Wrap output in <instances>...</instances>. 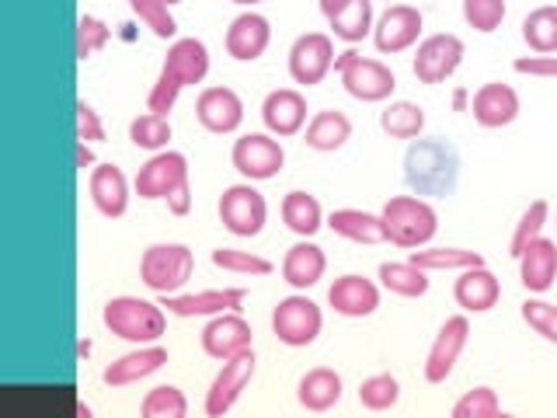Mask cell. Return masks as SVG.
<instances>
[{
  "mask_svg": "<svg viewBox=\"0 0 557 418\" xmlns=\"http://www.w3.org/2000/svg\"><path fill=\"white\" fill-rule=\"evenodd\" d=\"M248 290L223 286V290H199V293H171L161 296V304L174 318H216L223 310H240Z\"/></svg>",
  "mask_w": 557,
  "mask_h": 418,
  "instance_id": "9a60e30c",
  "label": "cell"
},
{
  "mask_svg": "<svg viewBox=\"0 0 557 418\" xmlns=\"http://www.w3.org/2000/svg\"><path fill=\"white\" fill-rule=\"evenodd\" d=\"M255 380V348H244V353L223 359L220 373L213 377L206 391V415L209 418H220L231 411L240 394L248 391V383Z\"/></svg>",
  "mask_w": 557,
  "mask_h": 418,
  "instance_id": "30bf717a",
  "label": "cell"
},
{
  "mask_svg": "<svg viewBox=\"0 0 557 418\" xmlns=\"http://www.w3.org/2000/svg\"><path fill=\"white\" fill-rule=\"evenodd\" d=\"M335 70V42L324 32H307L289 49V77L304 87L321 84Z\"/></svg>",
  "mask_w": 557,
  "mask_h": 418,
  "instance_id": "8fae6325",
  "label": "cell"
},
{
  "mask_svg": "<svg viewBox=\"0 0 557 418\" xmlns=\"http://www.w3.org/2000/svg\"><path fill=\"white\" fill-rule=\"evenodd\" d=\"M348 4H352V0H321V11H324V17H331V14H338Z\"/></svg>",
  "mask_w": 557,
  "mask_h": 418,
  "instance_id": "816d5d0a",
  "label": "cell"
},
{
  "mask_svg": "<svg viewBox=\"0 0 557 418\" xmlns=\"http://www.w3.org/2000/svg\"><path fill=\"white\" fill-rule=\"evenodd\" d=\"M463 63V39L453 32L429 35V39L418 46L414 57V77L422 84H443L446 77L457 74V66Z\"/></svg>",
  "mask_w": 557,
  "mask_h": 418,
  "instance_id": "4fadbf2b",
  "label": "cell"
},
{
  "mask_svg": "<svg viewBox=\"0 0 557 418\" xmlns=\"http://www.w3.org/2000/svg\"><path fill=\"white\" fill-rule=\"evenodd\" d=\"M498 296H502V283L487 266L460 269V279L453 283V300H457L467 314L492 310L498 304Z\"/></svg>",
  "mask_w": 557,
  "mask_h": 418,
  "instance_id": "d4e9b609",
  "label": "cell"
},
{
  "mask_svg": "<svg viewBox=\"0 0 557 418\" xmlns=\"http://www.w3.org/2000/svg\"><path fill=\"white\" fill-rule=\"evenodd\" d=\"M95 164V153L91 147L84 144V139H77V168H91Z\"/></svg>",
  "mask_w": 557,
  "mask_h": 418,
  "instance_id": "f907efd6",
  "label": "cell"
},
{
  "mask_svg": "<svg viewBox=\"0 0 557 418\" xmlns=\"http://www.w3.org/2000/svg\"><path fill=\"white\" fill-rule=\"evenodd\" d=\"M380 126L394 139H418L425 130V109L414 101H391L380 112Z\"/></svg>",
  "mask_w": 557,
  "mask_h": 418,
  "instance_id": "d6a6232c",
  "label": "cell"
},
{
  "mask_svg": "<svg viewBox=\"0 0 557 418\" xmlns=\"http://www.w3.org/2000/svg\"><path fill=\"white\" fill-rule=\"evenodd\" d=\"M470 112H474V122L484 130H502V126H512L516 115H519V95L516 87L492 81V84H481L474 101H470Z\"/></svg>",
  "mask_w": 557,
  "mask_h": 418,
  "instance_id": "44dd1931",
  "label": "cell"
},
{
  "mask_svg": "<svg viewBox=\"0 0 557 418\" xmlns=\"http://www.w3.org/2000/svg\"><path fill=\"white\" fill-rule=\"evenodd\" d=\"M453 104H457V109H463V104H467V91H463V87H460L457 95H453Z\"/></svg>",
  "mask_w": 557,
  "mask_h": 418,
  "instance_id": "f5cc1de1",
  "label": "cell"
},
{
  "mask_svg": "<svg viewBox=\"0 0 557 418\" xmlns=\"http://www.w3.org/2000/svg\"><path fill=\"white\" fill-rule=\"evenodd\" d=\"M129 139L133 147L147 150V153H161L171 144V122L168 115H157V112H144L129 122Z\"/></svg>",
  "mask_w": 557,
  "mask_h": 418,
  "instance_id": "8d00e7d4",
  "label": "cell"
},
{
  "mask_svg": "<svg viewBox=\"0 0 557 418\" xmlns=\"http://www.w3.org/2000/svg\"><path fill=\"white\" fill-rule=\"evenodd\" d=\"M196 119L202 130L216 136L237 133L244 122V101L234 87H206L196 101Z\"/></svg>",
  "mask_w": 557,
  "mask_h": 418,
  "instance_id": "ac0fdd59",
  "label": "cell"
},
{
  "mask_svg": "<svg viewBox=\"0 0 557 418\" xmlns=\"http://www.w3.org/2000/svg\"><path fill=\"white\" fill-rule=\"evenodd\" d=\"M251 324L240 318V310H223L202 328V353L223 362L244 353V348H251Z\"/></svg>",
  "mask_w": 557,
  "mask_h": 418,
  "instance_id": "e0dca14e",
  "label": "cell"
},
{
  "mask_svg": "<svg viewBox=\"0 0 557 418\" xmlns=\"http://www.w3.org/2000/svg\"><path fill=\"white\" fill-rule=\"evenodd\" d=\"M405 182L414 196L422 199H443L460 182V153L443 136L411 139L405 153Z\"/></svg>",
  "mask_w": 557,
  "mask_h": 418,
  "instance_id": "6da1fadb",
  "label": "cell"
},
{
  "mask_svg": "<svg viewBox=\"0 0 557 418\" xmlns=\"http://www.w3.org/2000/svg\"><path fill=\"white\" fill-rule=\"evenodd\" d=\"M352 139V119L338 109H324L307 122V147L318 153H335Z\"/></svg>",
  "mask_w": 557,
  "mask_h": 418,
  "instance_id": "f1b7e54d",
  "label": "cell"
},
{
  "mask_svg": "<svg viewBox=\"0 0 557 418\" xmlns=\"http://www.w3.org/2000/svg\"><path fill=\"white\" fill-rule=\"evenodd\" d=\"M342 391H345L342 373H335L331 366H313L296 383V401L307 411H331L342 401Z\"/></svg>",
  "mask_w": 557,
  "mask_h": 418,
  "instance_id": "83f0119b",
  "label": "cell"
},
{
  "mask_svg": "<svg viewBox=\"0 0 557 418\" xmlns=\"http://www.w3.org/2000/svg\"><path fill=\"white\" fill-rule=\"evenodd\" d=\"M467 339H470V321L463 318V314L446 318V324L440 328V335H435L429 356H425V380L429 383L449 380V373L457 370V362H460V353L467 348Z\"/></svg>",
  "mask_w": 557,
  "mask_h": 418,
  "instance_id": "2e32d148",
  "label": "cell"
},
{
  "mask_svg": "<svg viewBox=\"0 0 557 418\" xmlns=\"http://www.w3.org/2000/svg\"><path fill=\"white\" fill-rule=\"evenodd\" d=\"M226 52H231L234 60L240 63H251L258 60L261 52L269 49L272 42V25H269V17L265 14H258V11H244L237 14L231 28H226Z\"/></svg>",
  "mask_w": 557,
  "mask_h": 418,
  "instance_id": "603a6c76",
  "label": "cell"
},
{
  "mask_svg": "<svg viewBox=\"0 0 557 418\" xmlns=\"http://www.w3.org/2000/svg\"><path fill=\"white\" fill-rule=\"evenodd\" d=\"M164 366H168V348L150 342V345H136L133 353L112 359L101 370V380L109 383V388H133V383L153 377L157 370H164Z\"/></svg>",
  "mask_w": 557,
  "mask_h": 418,
  "instance_id": "d6986e66",
  "label": "cell"
},
{
  "mask_svg": "<svg viewBox=\"0 0 557 418\" xmlns=\"http://www.w3.org/2000/svg\"><path fill=\"white\" fill-rule=\"evenodd\" d=\"M327 22H331V32H335V39H342V42H359L376 25L373 22V0H352V4L342 8L338 14H331Z\"/></svg>",
  "mask_w": 557,
  "mask_h": 418,
  "instance_id": "e575fe53",
  "label": "cell"
},
{
  "mask_svg": "<svg viewBox=\"0 0 557 418\" xmlns=\"http://www.w3.org/2000/svg\"><path fill=\"white\" fill-rule=\"evenodd\" d=\"M231 4H240V8H255V4H261V0H231Z\"/></svg>",
  "mask_w": 557,
  "mask_h": 418,
  "instance_id": "db71d44e",
  "label": "cell"
},
{
  "mask_svg": "<svg viewBox=\"0 0 557 418\" xmlns=\"http://www.w3.org/2000/svg\"><path fill=\"white\" fill-rule=\"evenodd\" d=\"M101 321L115 339H126L133 345H150L168 331L164 304L144 300V296H112L101 310Z\"/></svg>",
  "mask_w": 557,
  "mask_h": 418,
  "instance_id": "3957f363",
  "label": "cell"
},
{
  "mask_svg": "<svg viewBox=\"0 0 557 418\" xmlns=\"http://www.w3.org/2000/svg\"><path fill=\"white\" fill-rule=\"evenodd\" d=\"M422 25L425 17L418 8L411 4H394L387 8L373 25V42L383 57H394V52H405L418 42V35H422Z\"/></svg>",
  "mask_w": 557,
  "mask_h": 418,
  "instance_id": "5bb4252c",
  "label": "cell"
},
{
  "mask_svg": "<svg viewBox=\"0 0 557 418\" xmlns=\"http://www.w3.org/2000/svg\"><path fill=\"white\" fill-rule=\"evenodd\" d=\"M209 74V49L202 39H174L161 74H157L150 95H147V112L168 115L174 109V101L185 91V87L202 84Z\"/></svg>",
  "mask_w": 557,
  "mask_h": 418,
  "instance_id": "7a4b0ae2",
  "label": "cell"
},
{
  "mask_svg": "<svg viewBox=\"0 0 557 418\" xmlns=\"http://www.w3.org/2000/svg\"><path fill=\"white\" fill-rule=\"evenodd\" d=\"M213 266L223 272H234V275H272V261L261 258L255 251H240V248H216L213 255Z\"/></svg>",
  "mask_w": 557,
  "mask_h": 418,
  "instance_id": "60d3db41",
  "label": "cell"
},
{
  "mask_svg": "<svg viewBox=\"0 0 557 418\" xmlns=\"http://www.w3.org/2000/svg\"><path fill=\"white\" fill-rule=\"evenodd\" d=\"M231 161L240 171L244 182H269V179H275L278 171H283L286 150L272 133H248V136H240L234 144Z\"/></svg>",
  "mask_w": 557,
  "mask_h": 418,
  "instance_id": "9c48e42d",
  "label": "cell"
},
{
  "mask_svg": "<svg viewBox=\"0 0 557 418\" xmlns=\"http://www.w3.org/2000/svg\"><path fill=\"white\" fill-rule=\"evenodd\" d=\"M104 136L109 133H104L101 112L95 109V104L77 101V139H84V144H101Z\"/></svg>",
  "mask_w": 557,
  "mask_h": 418,
  "instance_id": "7dc6e473",
  "label": "cell"
},
{
  "mask_svg": "<svg viewBox=\"0 0 557 418\" xmlns=\"http://www.w3.org/2000/svg\"><path fill=\"white\" fill-rule=\"evenodd\" d=\"M327 226L345 241L356 244H380L387 241V226H383V217L366 213V209H335L327 217Z\"/></svg>",
  "mask_w": 557,
  "mask_h": 418,
  "instance_id": "f546056e",
  "label": "cell"
},
{
  "mask_svg": "<svg viewBox=\"0 0 557 418\" xmlns=\"http://www.w3.org/2000/svg\"><path fill=\"white\" fill-rule=\"evenodd\" d=\"M168 209H171L174 217H185L188 213V209H191V185L188 182L178 192H174V196H168Z\"/></svg>",
  "mask_w": 557,
  "mask_h": 418,
  "instance_id": "681fc988",
  "label": "cell"
},
{
  "mask_svg": "<svg viewBox=\"0 0 557 418\" xmlns=\"http://www.w3.org/2000/svg\"><path fill=\"white\" fill-rule=\"evenodd\" d=\"M191 272H196V255H191L188 244H178V241L150 244L144 258H139V279H144V286L157 296L182 293L188 286Z\"/></svg>",
  "mask_w": 557,
  "mask_h": 418,
  "instance_id": "5b68a950",
  "label": "cell"
},
{
  "mask_svg": "<svg viewBox=\"0 0 557 418\" xmlns=\"http://www.w3.org/2000/svg\"><path fill=\"white\" fill-rule=\"evenodd\" d=\"M400 401V383L394 373H373L359 383V405L370 411H387Z\"/></svg>",
  "mask_w": 557,
  "mask_h": 418,
  "instance_id": "ab89813d",
  "label": "cell"
},
{
  "mask_svg": "<svg viewBox=\"0 0 557 418\" xmlns=\"http://www.w3.org/2000/svg\"><path fill=\"white\" fill-rule=\"evenodd\" d=\"M547 217H550V206H547V199H536V202H530V209L519 217L516 231H512V241H509V255H512V258H519L522 251H527L536 237H544Z\"/></svg>",
  "mask_w": 557,
  "mask_h": 418,
  "instance_id": "f35d334b",
  "label": "cell"
},
{
  "mask_svg": "<svg viewBox=\"0 0 557 418\" xmlns=\"http://www.w3.org/2000/svg\"><path fill=\"white\" fill-rule=\"evenodd\" d=\"M335 70L342 74L345 91L356 101H387L397 87V77L387 63L366 60L356 49H345L342 57H335Z\"/></svg>",
  "mask_w": 557,
  "mask_h": 418,
  "instance_id": "52a82bcc",
  "label": "cell"
},
{
  "mask_svg": "<svg viewBox=\"0 0 557 418\" xmlns=\"http://www.w3.org/2000/svg\"><path fill=\"white\" fill-rule=\"evenodd\" d=\"M261 122L272 136H296L307 126V98L296 87H278L261 101Z\"/></svg>",
  "mask_w": 557,
  "mask_h": 418,
  "instance_id": "ffe728a7",
  "label": "cell"
},
{
  "mask_svg": "<svg viewBox=\"0 0 557 418\" xmlns=\"http://www.w3.org/2000/svg\"><path fill=\"white\" fill-rule=\"evenodd\" d=\"M519 279L530 293H547L557 283V241L536 237L519 255Z\"/></svg>",
  "mask_w": 557,
  "mask_h": 418,
  "instance_id": "484cf974",
  "label": "cell"
},
{
  "mask_svg": "<svg viewBox=\"0 0 557 418\" xmlns=\"http://www.w3.org/2000/svg\"><path fill=\"white\" fill-rule=\"evenodd\" d=\"M112 39V28L101 22V17L95 14H84L81 22H77V60H91L95 52H101L104 46H109Z\"/></svg>",
  "mask_w": 557,
  "mask_h": 418,
  "instance_id": "7bdbcfd3",
  "label": "cell"
},
{
  "mask_svg": "<svg viewBox=\"0 0 557 418\" xmlns=\"http://www.w3.org/2000/svg\"><path fill=\"white\" fill-rule=\"evenodd\" d=\"M408 261H414V266L425 269V272H440V269H474V266H484V255L467 251V248H414L408 255Z\"/></svg>",
  "mask_w": 557,
  "mask_h": 418,
  "instance_id": "d590c367",
  "label": "cell"
},
{
  "mask_svg": "<svg viewBox=\"0 0 557 418\" xmlns=\"http://www.w3.org/2000/svg\"><path fill=\"white\" fill-rule=\"evenodd\" d=\"M324 269H327V258L310 237L296 241L293 248L286 251V258H283V279L300 293L310 290V286H318L324 279Z\"/></svg>",
  "mask_w": 557,
  "mask_h": 418,
  "instance_id": "4316f807",
  "label": "cell"
},
{
  "mask_svg": "<svg viewBox=\"0 0 557 418\" xmlns=\"http://www.w3.org/2000/svg\"><path fill=\"white\" fill-rule=\"evenodd\" d=\"M522 39L536 57H554L557 52V8L544 4L522 17Z\"/></svg>",
  "mask_w": 557,
  "mask_h": 418,
  "instance_id": "1f68e13d",
  "label": "cell"
},
{
  "mask_svg": "<svg viewBox=\"0 0 557 418\" xmlns=\"http://www.w3.org/2000/svg\"><path fill=\"white\" fill-rule=\"evenodd\" d=\"M283 223L296 237H313L324 226V209L321 202L310 196V192H289L283 199Z\"/></svg>",
  "mask_w": 557,
  "mask_h": 418,
  "instance_id": "4dcf8cb0",
  "label": "cell"
},
{
  "mask_svg": "<svg viewBox=\"0 0 557 418\" xmlns=\"http://www.w3.org/2000/svg\"><path fill=\"white\" fill-rule=\"evenodd\" d=\"M380 283L397 296H425L429 293V272L418 269L414 261H383L380 266Z\"/></svg>",
  "mask_w": 557,
  "mask_h": 418,
  "instance_id": "836d02e7",
  "label": "cell"
},
{
  "mask_svg": "<svg viewBox=\"0 0 557 418\" xmlns=\"http://www.w3.org/2000/svg\"><path fill=\"white\" fill-rule=\"evenodd\" d=\"M265 220H269V202H265V196H261V192L251 182L223 188V196H220V223L234 237H258L261 231H265Z\"/></svg>",
  "mask_w": 557,
  "mask_h": 418,
  "instance_id": "ba28073f",
  "label": "cell"
},
{
  "mask_svg": "<svg viewBox=\"0 0 557 418\" xmlns=\"http://www.w3.org/2000/svg\"><path fill=\"white\" fill-rule=\"evenodd\" d=\"M498 411H502V401L492 388L467 391L457 405H453V418H495Z\"/></svg>",
  "mask_w": 557,
  "mask_h": 418,
  "instance_id": "ee69618b",
  "label": "cell"
},
{
  "mask_svg": "<svg viewBox=\"0 0 557 418\" xmlns=\"http://www.w3.org/2000/svg\"><path fill=\"white\" fill-rule=\"evenodd\" d=\"M383 226H387V241L397 248H425V244L440 231V213L422 196H394L383 206Z\"/></svg>",
  "mask_w": 557,
  "mask_h": 418,
  "instance_id": "277c9868",
  "label": "cell"
},
{
  "mask_svg": "<svg viewBox=\"0 0 557 418\" xmlns=\"http://www.w3.org/2000/svg\"><path fill=\"white\" fill-rule=\"evenodd\" d=\"M463 22L474 32H495L505 22V0H463Z\"/></svg>",
  "mask_w": 557,
  "mask_h": 418,
  "instance_id": "f6af8a7d",
  "label": "cell"
},
{
  "mask_svg": "<svg viewBox=\"0 0 557 418\" xmlns=\"http://www.w3.org/2000/svg\"><path fill=\"white\" fill-rule=\"evenodd\" d=\"M516 74H530V77H557V57H519Z\"/></svg>",
  "mask_w": 557,
  "mask_h": 418,
  "instance_id": "c3c4849f",
  "label": "cell"
},
{
  "mask_svg": "<svg viewBox=\"0 0 557 418\" xmlns=\"http://www.w3.org/2000/svg\"><path fill=\"white\" fill-rule=\"evenodd\" d=\"M139 415H144V418H185L188 415V397H185L182 388H174V383H161V388H153L144 397Z\"/></svg>",
  "mask_w": 557,
  "mask_h": 418,
  "instance_id": "74e56055",
  "label": "cell"
},
{
  "mask_svg": "<svg viewBox=\"0 0 557 418\" xmlns=\"http://www.w3.org/2000/svg\"><path fill=\"white\" fill-rule=\"evenodd\" d=\"M522 321H527L540 339L557 345V304L547 300H527L522 304Z\"/></svg>",
  "mask_w": 557,
  "mask_h": 418,
  "instance_id": "bcb514c9",
  "label": "cell"
},
{
  "mask_svg": "<svg viewBox=\"0 0 557 418\" xmlns=\"http://www.w3.org/2000/svg\"><path fill=\"white\" fill-rule=\"evenodd\" d=\"M133 14L144 22L157 39H174V32H178V22H174L171 14V4H164V0H129Z\"/></svg>",
  "mask_w": 557,
  "mask_h": 418,
  "instance_id": "b9f144b4",
  "label": "cell"
},
{
  "mask_svg": "<svg viewBox=\"0 0 557 418\" xmlns=\"http://www.w3.org/2000/svg\"><path fill=\"white\" fill-rule=\"evenodd\" d=\"M327 304L335 307V314H342V318H370V314L380 307V286L373 279L348 272L331 283Z\"/></svg>",
  "mask_w": 557,
  "mask_h": 418,
  "instance_id": "7402d4cb",
  "label": "cell"
},
{
  "mask_svg": "<svg viewBox=\"0 0 557 418\" xmlns=\"http://www.w3.org/2000/svg\"><path fill=\"white\" fill-rule=\"evenodd\" d=\"M87 188H91V202L101 217L109 220H119L126 217L129 209V179L122 174L119 164H98L91 171V182H87Z\"/></svg>",
  "mask_w": 557,
  "mask_h": 418,
  "instance_id": "cb8c5ba5",
  "label": "cell"
},
{
  "mask_svg": "<svg viewBox=\"0 0 557 418\" xmlns=\"http://www.w3.org/2000/svg\"><path fill=\"white\" fill-rule=\"evenodd\" d=\"M188 182V161L178 150L150 153V161L136 174V196L139 199H168Z\"/></svg>",
  "mask_w": 557,
  "mask_h": 418,
  "instance_id": "7c38bea8",
  "label": "cell"
},
{
  "mask_svg": "<svg viewBox=\"0 0 557 418\" xmlns=\"http://www.w3.org/2000/svg\"><path fill=\"white\" fill-rule=\"evenodd\" d=\"M164 4H171V8H174V4H182V0H164Z\"/></svg>",
  "mask_w": 557,
  "mask_h": 418,
  "instance_id": "11a10c76",
  "label": "cell"
},
{
  "mask_svg": "<svg viewBox=\"0 0 557 418\" xmlns=\"http://www.w3.org/2000/svg\"><path fill=\"white\" fill-rule=\"evenodd\" d=\"M324 328V314L321 307L310 300L307 293L296 290L293 296H283L272 310V335L289 345V348H307L318 342Z\"/></svg>",
  "mask_w": 557,
  "mask_h": 418,
  "instance_id": "8992f818",
  "label": "cell"
}]
</instances>
